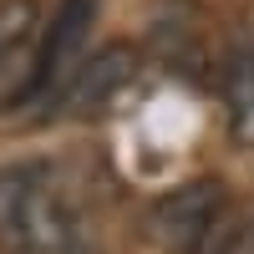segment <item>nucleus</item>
<instances>
[{"label":"nucleus","instance_id":"nucleus-3","mask_svg":"<svg viewBox=\"0 0 254 254\" xmlns=\"http://www.w3.org/2000/svg\"><path fill=\"white\" fill-rule=\"evenodd\" d=\"M219 219H224V183H214V178H198V183L173 188L168 198H158V214H153L163 244L168 249H183V254L193 249Z\"/></svg>","mask_w":254,"mask_h":254},{"label":"nucleus","instance_id":"nucleus-1","mask_svg":"<svg viewBox=\"0 0 254 254\" xmlns=\"http://www.w3.org/2000/svg\"><path fill=\"white\" fill-rule=\"evenodd\" d=\"M102 10V0H61L56 20L46 26V36L36 41V56H31V71H26V87H20L15 107H41V102H56V92L66 87V76L76 71V51L87 41L92 20Z\"/></svg>","mask_w":254,"mask_h":254},{"label":"nucleus","instance_id":"nucleus-5","mask_svg":"<svg viewBox=\"0 0 254 254\" xmlns=\"http://www.w3.org/2000/svg\"><path fill=\"white\" fill-rule=\"evenodd\" d=\"M224 112H229V137L239 147H254V46L234 51L224 71Z\"/></svg>","mask_w":254,"mask_h":254},{"label":"nucleus","instance_id":"nucleus-2","mask_svg":"<svg viewBox=\"0 0 254 254\" xmlns=\"http://www.w3.org/2000/svg\"><path fill=\"white\" fill-rule=\"evenodd\" d=\"M132 76H137V51L127 46V41H112V46L92 51V56L66 76V87L56 92L51 112H61V117H92V112L107 107Z\"/></svg>","mask_w":254,"mask_h":254},{"label":"nucleus","instance_id":"nucleus-6","mask_svg":"<svg viewBox=\"0 0 254 254\" xmlns=\"http://www.w3.org/2000/svg\"><path fill=\"white\" fill-rule=\"evenodd\" d=\"M36 36V0H0V66Z\"/></svg>","mask_w":254,"mask_h":254},{"label":"nucleus","instance_id":"nucleus-4","mask_svg":"<svg viewBox=\"0 0 254 254\" xmlns=\"http://www.w3.org/2000/svg\"><path fill=\"white\" fill-rule=\"evenodd\" d=\"M41 173H46L41 163L0 168V254H26V214H31V193Z\"/></svg>","mask_w":254,"mask_h":254}]
</instances>
